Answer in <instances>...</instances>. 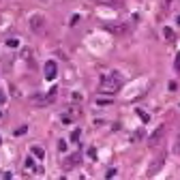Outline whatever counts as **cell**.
I'll return each instance as SVG.
<instances>
[{
	"label": "cell",
	"mask_w": 180,
	"mask_h": 180,
	"mask_svg": "<svg viewBox=\"0 0 180 180\" xmlns=\"http://www.w3.org/2000/svg\"><path fill=\"white\" fill-rule=\"evenodd\" d=\"M120 77L118 75H112V77H103L101 80V84H99V90L103 92V94H114L116 90L120 88Z\"/></svg>",
	"instance_id": "obj_1"
},
{
	"label": "cell",
	"mask_w": 180,
	"mask_h": 180,
	"mask_svg": "<svg viewBox=\"0 0 180 180\" xmlns=\"http://www.w3.org/2000/svg\"><path fill=\"white\" fill-rule=\"evenodd\" d=\"M163 161H165V152H161V154L157 157V161H154V163H152V167L148 170V176H154V174L163 167Z\"/></svg>",
	"instance_id": "obj_2"
},
{
	"label": "cell",
	"mask_w": 180,
	"mask_h": 180,
	"mask_svg": "<svg viewBox=\"0 0 180 180\" xmlns=\"http://www.w3.org/2000/svg\"><path fill=\"white\" fill-rule=\"evenodd\" d=\"M80 159H82V154H80V152H75L71 159H67V161H64V170H71V167H75V163H80Z\"/></svg>",
	"instance_id": "obj_3"
},
{
	"label": "cell",
	"mask_w": 180,
	"mask_h": 180,
	"mask_svg": "<svg viewBox=\"0 0 180 180\" xmlns=\"http://www.w3.org/2000/svg\"><path fill=\"white\" fill-rule=\"evenodd\" d=\"M30 28H32V30H41V28H43V17L35 15V17L30 19Z\"/></svg>",
	"instance_id": "obj_4"
},
{
	"label": "cell",
	"mask_w": 180,
	"mask_h": 180,
	"mask_svg": "<svg viewBox=\"0 0 180 180\" xmlns=\"http://www.w3.org/2000/svg\"><path fill=\"white\" fill-rule=\"evenodd\" d=\"M45 77H47V80H54V77H56V62H49V64L45 67Z\"/></svg>",
	"instance_id": "obj_5"
},
{
	"label": "cell",
	"mask_w": 180,
	"mask_h": 180,
	"mask_svg": "<svg viewBox=\"0 0 180 180\" xmlns=\"http://www.w3.org/2000/svg\"><path fill=\"white\" fill-rule=\"evenodd\" d=\"M163 135H165V127H159V129H157V133L150 137V146H154V144H157V141H159Z\"/></svg>",
	"instance_id": "obj_6"
},
{
	"label": "cell",
	"mask_w": 180,
	"mask_h": 180,
	"mask_svg": "<svg viewBox=\"0 0 180 180\" xmlns=\"http://www.w3.org/2000/svg\"><path fill=\"white\" fill-rule=\"evenodd\" d=\"M35 165H37V163H35L32 159H28V161H26V170H32V172H35V170H37Z\"/></svg>",
	"instance_id": "obj_7"
},
{
	"label": "cell",
	"mask_w": 180,
	"mask_h": 180,
	"mask_svg": "<svg viewBox=\"0 0 180 180\" xmlns=\"http://www.w3.org/2000/svg\"><path fill=\"white\" fill-rule=\"evenodd\" d=\"M32 152H35L37 157H43V150H41V146H32Z\"/></svg>",
	"instance_id": "obj_8"
},
{
	"label": "cell",
	"mask_w": 180,
	"mask_h": 180,
	"mask_svg": "<svg viewBox=\"0 0 180 180\" xmlns=\"http://www.w3.org/2000/svg\"><path fill=\"white\" fill-rule=\"evenodd\" d=\"M174 152L180 154V135H178V139H176V148H174Z\"/></svg>",
	"instance_id": "obj_9"
},
{
	"label": "cell",
	"mask_w": 180,
	"mask_h": 180,
	"mask_svg": "<svg viewBox=\"0 0 180 180\" xmlns=\"http://www.w3.org/2000/svg\"><path fill=\"white\" fill-rule=\"evenodd\" d=\"M176 71H180V51H178V56H176Z\"/></svg>",
	"instance_id": "obj_10"
}]
</instances>
